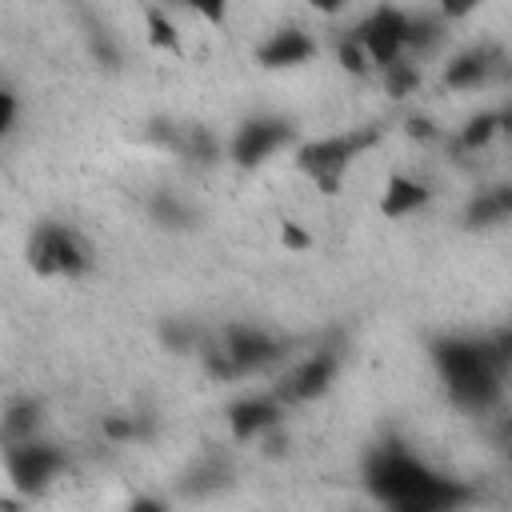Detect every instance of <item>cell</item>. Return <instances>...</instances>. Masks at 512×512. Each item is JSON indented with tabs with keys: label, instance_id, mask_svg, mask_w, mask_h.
<instances>
[{
	"label": "cell",
	"instance_id": "8fae6325",
	"mask_svg": "<svg viewBox=\"0 0 512 512\" xmlns=\"http://www.w3.org/2000/svg\"><path fill=\"white\" fill-rule=\"evenodd\" d=\"M316 56V40L304 32V28H276L260 48H256V64L268 68V72H280V68H300Z\"/></svg>",
	"mask_w": 512,
	"mask_h": 512
},
{
	"label": "cell",
	"instance_id": "7402d4cb",
	"mask_svg": "<svg viewBox=\"0 0 512 512\" xmlns=\"http://www.w3.org/2000/svg\"><path fill=\"white\" fill-rule=\"evenodd\" d=\"M336 56H340V64H344L348 72H356V76H364V72H368V64H372V56L364 52V44H360L356 36H344V40H340V48H336Z\"/></svg>",
	"mask_w": 512,
	"mask_h": 512
},
{
	"label": "cell",
	"instance_id": "d6986e66",
	"mask_svg": "<svg viewBox=\"0 0 512 512\" xmlns=\"http://www.w3.org/2000/svg\"><path fill=\"white\" fill-rule=\"evenodd\" d=\"M380 72H384V88H388V96H396V100H404V96H412V92L420 88V64H416L412 56H400V60L384 64Z\"/></svg>",
	"mask_w": 512,
	"mask_h": 512
},
{
	"label": "cell",
	"instance_id": "7a4b0ae2",
	"mask_svg": "<svg viewBox=\"0 0 512 512\" xmlns=\"http://www.w3.org/2000/svg\"><path fill=\"white\" fill-rule=\"evenodd\" d=\"M432 364L448 396L468 412H488L504 392L508 364L488 336H440L432 340Z\"/></svg>",
	"mask_w": 512,
	"mask_h": 512
},
{
	"label": "cell",
	"instance_id": "44dd1931",
	"mask_svg": "<svg viewBox=\"0 0 512 512\" xmlns=\"http://www.w3.org/2000/svg\"><path fill=\"white\" fill-rule=\"evenodd\" d=\"M148 208H152V216H156L164 228H188V224H192V208H188V204H180L172 192H160Z\"/></svg>",
	"mask_w": 512,
	"mask_h": 512
},
{
	"label": "cell",
	"instance_id": "4316f807",
	"mask_svg": "<svg viewBox=\"0 0 512 512\" xmlns=\"http://www.w3.org/2000/svg\"><path fill=\"white\" fill-rule=\"evenodd\" d=\"M280 244H284V248H292V252H304L312 240H308V232H304L300 224H292V220H288V224L280 228Z\"/></svg>",
	"mask_w": 512,
	"mask_h": 512
},
{
	"label": "cell",
	"instance_id": "277c9868",
	"mask_svg": "<svg viewBox=\"0 0 512 512\" xmlns=\"http://www.w3.org/2000/svg\"><path fill=\"white\" fill-rule=\"evenodd\" d=\"M28 264H32V272H40V276L76 280V276H88L96 260H92L88 240H84L72 224H64V220H44V224L32 228Z\"/></svg>",
	"mask_w": 512,
	"mask_h": 512
},
{
	"label": "cell",
	"instance_id": "30bf717a",
	"mask_svg": "<svg viewBox=\"0 0 512 512\" xmlns=\"http://www.w3.org/2000/svg\"><path fill=\"white\" fill-rule=\"evenodd\" d=\"M284 424V400L272 396H244L228 408V428L236 440H264Z\"/></svg>",
	"mask_w": 512,
	"mask_h": 512
},
{
	"label": "cell",
	"instance_id": "9a60e30c",
	"mask_svg": "<svg viewBox=\"0 0 512 512\" xmlns=\"http://www.w3.org/2000/svg\"><path fill=\"white\" fill-rule=\"evenodd\" d=\"M40 420H44L40 400H32V396H16V400H8V408H4V444L32 440V436L40 432Z\"/></svg>",
	"mask_w": 512,
	"mask_h": 512
},
{
	"label": "cell",
	"instance_id": "5b68a950",
	"mask_svg": "<svg viewBox=\"0 0 512 512\" xmlns=\"http://www.w3.org/2000/svg\"><path fill=\"white\" fill-rule=\"evenodd\" d=\"M216 348L232 364L236 380L252 376V372H268L272 364H280L288 356V344L280 336H272L268 328H256V324H228Z\"/></svg>",
	"mask_w": 512,
	"mask_h": 512
},
{
	"label": "cell",
	"instance_id": "4dcf8cb0",
	"mask_svg": "<svg viewBox=\"0 0 512 512\" xmlns=\"http://www.w3.org/2000/svg\"><path fill=\"white\" fill-rule=\"evenodd\" d=\"M408 128H412V136H420V140H432V136H436V132H432V124H428L424 116H420V120L412 116V120H408Z\"/></svg>",
	"mask_w": 512,
	"mask_h": 512
},
{
	"label": "cell",
	"instance_id": "cb8c5ba5",
	"mask_svg": "<svg viewBox=\"0 0 512 512\" xmlns=\"http://www.w3.org/2000/svg\"><path fill=\"white\" fill-rule=\"evenodd\" d=\"M480 4H484V0H440L436 8H440L444 20H464V16H472Z\"/></svg>",
	"mask_w": 512,
	"mask_h": 512
},
{
	"label": "cell",
	"instance_id": "3957f363",
	"mask_svg": "<svg viewBox=\"0 0 512 512\" xmlns=\"http://www.w3.org/2000/svg\"><path fill=\"white\" fill-rule=\"evenodd\" d=\"M376 144V132L372 128H356V132H344V136H320V140H308L296 148V168L328 196L340 192L352 160Z\"/></svg>",
	"mask_w": 512,
	"mask_h": 512
},
{
	"label": "cell",
	"instance_id": "e0dca14e",
	"mask_svg": "<svg viewBox=\"0 0 512 512\" xmlns=\"http://www.w3.org/2000/svg\"><path fill=\"white\" fill-rule=\"evenodd\" d=\"M440 40H444V16L440 12L436 16H424V12L420 16H408V56L412 60L436 52Z\"/></svg>",
	"mask_w": 512,
	"mask_h": 512
},
{
	"label": "cell",
	"instance_id": "ba28073f",
	"mask_svg": "<svg viewBox=\"0 0 512 512\" xmlns=\"http://www.w3.org/2000/svg\"><path fill=\"white\" fill-rule=\"evenodd\" d=\"M292 136H296L292 120H284V116H252V120H244V124L236 128V136H232V144H228V156H232L240 168H256V164H264L268 156H276L280 148H288Z\"/></svg>",
	"mask_w": 512,
	"mask_h": 512
},
{
	"label": "cell",
	"instance_id": "83f0119b",
	"mask_svg": "<svg viewBox=\"0 0 512 512\" xmlns=\"http://www.w3.org/2000/svg\"><path fill=\"white\" fill-rule=\"evenodd\" d=\"M488 340H492V348L500 352V360L512 368V324H508V328H500V332H492Z\"/></svg>",
	"mask_w": 512,
	"mask_h": 512
},
{
	"label": "cell",
	"instance_id": "d4e9b609",
	"mask_svg": "<svg viewBox=\"0 0 512 512\" xmlns=\"http://www.w3.org/2000/svg\"><path fill=\"white\" fill-rule=\"evenodd\" d=\"M192 12H200L208 24H220L224 20V12H228V0H184Z\"/></svg>",
	"mask_w": 512,
	"mask_h": 512
},
{
	"label": "cell",
	"instance_id": "f546056e",
	"mask_svg": "<svg viewBox=\"0 0 512 512\" xmlns=\"http://www.w3.org/2000/svg\"><path fill=\"white\" fill-rule=\"evenodd\" d=\"M496 444H500L504 452H512V416L500 420V428H496Z\"/></svg>",
	"mask_w": 512,
	"mask_h": 512
},
{
	"label": "cell",
	"instance_id": "4fadbf2b",
	"mask_svg": "<svg viewBox=\"0 0 512 512\" xmlns=\"http://www.w3.org/2000/svg\"><path fill=\"white\" fill-rule=\"evenodd\" d=\"M428 200H432V192H428V184H424V180L396 172V176H388V184H384V196H380V212H384L388 220H404V216L420 212Z\"/></svg>",
	"mask_w": 512,
	"mask_h": 512
},
{
	"label": "cell",
	"instance_id": "f1b7e54d",
	"mask_svg": "<svg viewBox=\"0 0 512 512\" xmlns=\"http://www.w3.org/2000/svg\"><path fill=\"white\" fill-rule=\"evenodd\" d=\"M308 4H312L320 16H336V12H344L352 0H308Z\"/></svg>",
	"mask_w": 512,
	"mask_h": 512
},
{
	"label": "cell",
	"instance_id": "7c38bea8",
	"mask_svg": "<svg viewBox=\"0 0 512 512\" xmlns=\"http://www.w3.org/2000/svg\"><path fill=\"white\" fill-rule=\"evenodd\" d=\"M496 60H500V56H496L492 48H464V52H456V56L444 64V84L456 88V92L480 88V84L492 76Z\"/></svg>",
	"mask_w": 512,
	"mask_h": 512
},
{
	"label": "cell",
	"instance_id": "9c48e42d",
	"mask_svg": "<svg viewBox=\"0 0 512 512\" xmlns=\"http://www.w3.org/2000/svg\"><path fill=\"white\" fill-rule=\"evenodd\" d=\"M336 372H340V352L320 348V352L296 360V364L284 372V380L276 384V396H280L284 404H308V400H316V396H324V392L332 388Z\"/></svg>",
	"mask_w": 512,
	"mask_h": 512
},
{
	"label": "cell",
	"instance_id": "5bb4252c",
	"mask_svg": "<svg viewBox=\"0 0 512 512\" xmlns=\"http://www.w3.org/2000/svg\"><path fill=\"white\" fill-rule=\"evenodd\" d=\"M512 220V184H492L480 188L468 204H464V224L468 228H496Z\"/></svg>",
	"mask_w": 512,
	"mask_h": 512
},
{
	"label": "cell",
	"instance_id": "ac0fdd59",
	"mask_svg": "<svg viewBox=\"0 0 512 512\" xmlns=\"http://www.w3.org/2000/svg\"><path fill=\"white\" fill-rule=\"evenodd\" d=\"M500 132H504V112H476V116L464 120V128H460L456 140H460L464 152H480V148L492 144Z\"/></svg>",
	"mask_w": 512,
	"mask_h": 512
},
{
	"label": "cell",
	"instance_id": "6da1fadb",
	"mask_svg": "<svg viewBox=\"0 0 512 512\" xmlns=\"http://www.w3.org/2000/svg\"><path fill=\"white\" fill-rule=\"evenodd\" d=\"M364 488L400 512H444V508H460L472 500L468 488H460L456 480H448L444 472H436L432 464H424L416 452H408L404 444H376L364 460Z\"/></svg>",
	"mask_w": 512,
	"mask_h": 512
},
{
	"label": "cell",
	"instance_id": "603a6c76",
	"mask_svg": "<svg viewBox=\"0 0 512 512\" xmlns=\"http://www.w3.org/2000/svg\"><path fill=\"white\" fill-rule=\"evenodd\" d=\"M160 336H164V344L176 348V352H184V348L196 344V328H188V324H164Z\"/></svg>",
	"mask_w": 512,
	"mask_h": 512
},
{
	"label": "cell",
	"instance_id": "ffe728a7",
	"mask_svg": "<svg viewBox=\"0 0 512 512\" xmlns=\"http://www.w3.org/2000/svg\"><path fill=\"white\" fill-rule=\"evenodd\" d=\"M144 28H148V44L160 52H180V32L176 24L160 12V8H144Z\"/></svg>",
	"mask_w": 512,
	"mask_h": 512
},
{
	"label": "cell",
	"instance_id": "52a82bcc",
	"mask_svg": "<svg viewBox=\"0 0 512 512\" xmlns=\"http://www.w3.org/2000/svg\"><path fill=\"white\" fill-rule=\"evenodd\" d=\"M352 36L364 44V52L372 56V64L384 68V64L408 56V12L392 8V4H380V8H372V12L356 24Z\"/></svg>",
	"mask_w": 512,
	"mask_h": 512
},
{
	"label": "cell",
	"instance_id": "2e32d148",
	"mask_svg": "<svg viewBox=\"0 0 512 512\" xmlns=\"http://www.w3.org/2000/svg\"><path fill=\"white\" fill-rule=\"evenodd\" d=\"M172 152L184 156V160H196V164H216L220 160V140L200 124H184V128H176Z\"/></svg>",
	"mask_w": 512,
	"mask_h": 512
},
{
	"label": "cell",
	"instance_id": "484cf974",
	"mask_svg": "<svg viewBox=\"0 0 512 512\" xmlns=\"http://www.w3.org/2000/svg\"><path fill=\"white\" fill-rule=\"evenodd\" d=\"M12 128H16V92L4 88V92H0V132L8 136Z\"/></svg>",
	"mask_w": 512,
	"mask_h": 512
},
{
	"label": "cell",
	"instance_id": "8992f818",
	"mask_svg": "<svg viewBox=\"0 0 512 512\" xmlns=\"http://www.w3.org/2000/svg\"><path fill=\"white\" fill-rule=\"evenodd\" d=\"M4 464H8V476H12L16 488H24V492H40V488H48V484L64 472V452H60L56 444L32 436V440H16V444H8Z\"/></svg>",
	"mask_w": 512,
	"mask_h": 512
}]
</instances>
